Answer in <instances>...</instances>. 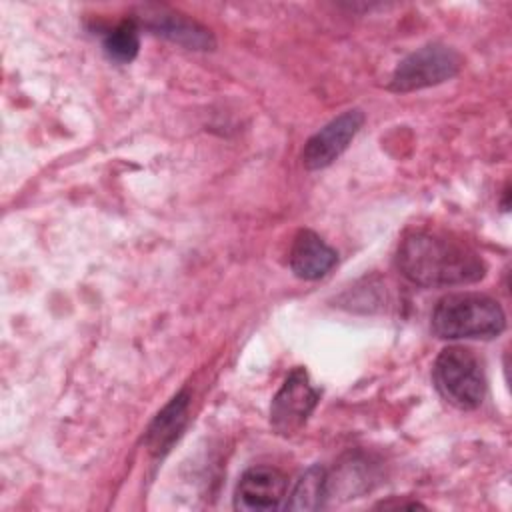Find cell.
<instances>
[{
  "label": "cell",
  "mask_w": 512,
  "mask_h": 512,
  "mask_svg": "<svg viewBox=\"0 0 512 512\" xmlns=\"http://www.w3.org/2000/svg\"><path fill=\"white\" fill-rule=\"evenodd\" d=\"M364 124V114L360 110H346L314 136L308 138L302 150V164L308 170H322L342 156L350 146L354 136Z\"/></svg>",
  "instance_id": "6"
},
{
  "label": "cell",
  "mask_w": 512,
  "mask_h": 512,
  "mask_svg": "<svg viewBox=\"0 0 512 512\" xmlns=\"http://www.w3.org/2000/svg\"><path fill=\"white\" fill-rule=\"evenodd\" d=\"M146 26L156 34L194 50H210L214 46L212 34L194 20H188L176 12L156 10L148 14Z\"/></svg>",
  "instance_id": "9"
},
{
  "label": "cell",
  "mask_w": 512,
  "mask_h": 512,
  "mask_svg": "<svg viewBox=\"0 0 512 512\" xmlns=\"http://www.w3.org/2000/svg\"><path fill=\"white\" fill-rule=\"evenodd\" d=\"M430 326L442 340H488L504 332L506 316L494 298L478 292H458L438 300Z\"/></svg>",
  "instance_id": "2"
},
{
  "label": "cell",
  "mask_w": 512,
  "mask_h": 512,
  "mask_svg": "<svg viewBox=\"0 0 512 512\" xmlns=\"http://www.w3.org/2000/svg\"><path fill=\"white\" fill-rule=\"evenodd\" d=\"M462 68L460 54L444 44H426L408 54L394 70L390 90L414 92L454 78Z\"/></svg>",
  "instance_id": "4"
},
{
  "label": "cell",
  "mask_w": 512,
  "mask_h": 512,
  "mask_svg": "<svg viewBox=\"0 0 512 512\" xmlns=\"http://www.w3.org/2000/svg\"><path fill=\"white\" fill-rule=\"evenodd\" d=\"M432 378L440 396L460 410H474L484 402V370L478 356L470 348H444L434 362Z\"/></svg>",
  "instance_id": "3"
},
{
  "label": "cell",
  "mask_w": 512,
  "mask_h": 512,
  "mask_svg": "<svg viewBox=\"0 0 512 512\" xmlns=\"http://www.w3.org/2000/svg\"><path fill=\"white\" fill-rule=\"evenodd\" d=\"M400 274L422 288L474 284L484 278L486 264L476 250L446 234L418 230L408 234L396 252Z\"/></svg>",
  "instance_id": "1"
},
{
  "label": "cell",
  "mask_w": 512,
  "mask_h": 512,
  "mask_svg": "<svg viewBox=\"0 0 512 512\" xmlns=\"http://www.w3.org/2000/svg\"><path fill=\"white\" fill-rule=\"evenodd\" d=\"M288 480L272 466L248 468L236 486L234 508L242 512H268L282 506L286 498Z\"/></svg>",
  "instance_id": "7"
},
{
  "label": "cell",
  "mask_w": 512,
  "mask_h": 512,
  "mask_svg": "<svg viewBox=\"0 0 512 512\" xmlns=\"http://www.w3.org/2000/svg\"><path fill=\"white\" fill-rule=\"evenodd\" d=\"M186 412H188V392L176 394L164 406V410L158 412V416L154 418L146 434V446L150 448L152 454L160 456L166 450H170V446L180 436L186 424Z\"/></svg>",
  "instance_id": "10"
},
{
  "label": "cell",
  "mask_w": 512,
  "mask_h": 512,
  "mask_svg": "<svg viewBox=\"0 0 512 512\" xmlns=\"http://www.w3.org/2000/svg\"><path fill=\"white\" fill-rule=\"evenodd\" d=\"M318 398L320 394L310 384L306 370L294 368L272 400V406H270L272 428L282 436H290L298 432L308 420V416L312 414V410L316 408Z\"/></svg>",
  "instance_id": "5"
},
{
  "label": "cell",
  "mask_w": 512,
  "mask_h": 512,
  "mask_svg": "<svg viewBox=\"0 0 512 512\" xmlns=\"http://www.w3.org/2000/svg\"><path fill=\"white\" fill-rule=\"evenodd\" d=\"M290 268L302 280L326 276L338 262V254L316 232L300 230L290 248Z\"/></svg>",
  "instance_id": "8"
},
{
  "label": "cell",
  "mask_w": 512,
  "mask_h": 512,
  "mask_svg": "<svg viewBox=\"0 0 512 512\" xmlns=\"http://www.w3.org/2000/svg\"><path fill=\"white\" fill-rule=\"evenodd\" d=\"M138 48H140L138 24L132 18L118 22L104 36V52L110 60H114L118 64L132 62L138 54Z\"/></svg>",
  "instance_id": "12"
},
{
  "label": "cell",
  "mask_w": 512,
  "mask_h": 512,
  "mask_svg": "<svg viewBox=\"0 0 512 512\" xmlns=\"http://www.w3.org/2000/svg\"><path fill=\"white\" fill-rule=\"evenodd\" d=\"M328 498V476L320 466L308 468L296 482L290 500L284 504L286 510H318Z\"/></svg>",
  "instance_id": "11"
}]
</instances>
